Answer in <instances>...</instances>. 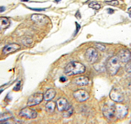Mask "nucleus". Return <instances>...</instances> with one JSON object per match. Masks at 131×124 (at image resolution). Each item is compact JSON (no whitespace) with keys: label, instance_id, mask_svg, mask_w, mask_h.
I'll return each mask as SVG.
<instances>
[{"label":"nucleus","instance_id":"nucleus-14","mask_svg":"<svg viewBox=\"0 0 131 124\" xmlns=\"http://www.w3.org/2000/svg\"><path fill=\"white\" fill-rule=\"evenodd\" d=\"M74 83L77 85L84 86L88 85L89 82V78L85 76H80L74 79Z\"/></svg>","mask_w":131,"mask_h":124},{"label":"nucleus","instance_id":"nucleus-33","mask_svg":"<svg viewBox=\"0 0 131 124\" xmlns=\"http://www.w3.org/2000/svg\"><path fill=\"white\" fill-rule=\"evenodd\" d=\"M22 2H28L29 0H21Z\"/></svg>","mask_w":131,"mask_h":124},{"label":"nucleus","instance_id":"nucleus-16","mask_svg":"<svg viewBox=\"0 0 131 124\" xmlns=\"http://www.w3.org/2000/svg\"><path fill=\"white\" fill-rule=\"evenodd\" d=\"M10 22L8 18L6 17H0V29H5L10 25Z\"/></svg>","mask_w":131,"mask_h":124},{"label":"nucleus","instance_id":"nucleus-12","mask_svg":"<svg viewBox=\"0 0 131 124\" xmlns=\"http://www.w3.org/2000/svg\"><path fill=\"white\" fill-rule=\"evenodd\" d=\"M117 56L120 62H127L131 59V53L128 50H122L119 52Z\"/></svg>","mask_w":131,"mask_h":124},{"label":"nucleus","instance_id":"nucleus-22","mask_svg":"<svg viewBox=\"0 0 131 124\" xmlns=\"http://www.w3.org/2000/svg\"><path fill=\"white\" fill-rule=\"evenodd\" d=\"M23 43L25 46H29V45H31L33 43V41L31 38H26L25 39L23 40Z\"/></svg>","mask_w":131,"mask_h":124},{"label":"nucleus","instance_id":"nucleus-28","mask_svg":"<svg viewBox=\"0 0 131 124\" xmlns=\"http://www.w3.org/2000/svg\"><path fill=\"white\" fill-rule=\"evenodd\" d=\"M75 17L78 19H79V18H81V14H80V12H79V11L77 12V13L75 14Z\"/></svg>","mask_w":131,"mask_h":124},{"label":"nucleus","instance_id":"nucleus-4","mask_svg":"<svg viewBox=\"0 0 131 124\" xmlns=\"http://www.w3.org/2000/svg\"><path fill=\"white\" fill-rule=\"evenodd\" d=\"M86 60L90 63H95L98 59V53L96 50L92 47L87 49L85 53Z\"/></svg>","mask_w":131,"mask_h":124},{"label":"nucleus","instance_id":"nucleus-18","mask_svg":"<svg viewBox=\"0 0 131 124\" xmlns=\"http://www.w3.org/2000/svg\"><path fill=\"white\" fill-rule=\"evenodd\" d=\"M63 112H64L63 113V117L65 118H69L72 115L73 112V109L72 107L71 106L70 108L66 110Z\"/></svg>","mask_w":131,"mask_h":124},{"label":"nucleus","instance_id":"nucleus-27","mask_svg":"<svg viewBox=\"0 0 131 124\" xmlns=\"http://www.w3.org/2000/svg\"><path fill=\"white\" fill-rule=\"evenodd\" d=\"M75 23H76V27H77V31L75 32V34H77L79 32V30L80 29V25L78 23V22H75Z\"/></svg>","mask_w":131,"mask_h":124},{"label":"nucleus","instance_id":"nucleus-1","mask_svg":"<svg viewBox=\"0 0 131 124\" xmlns=\"http://www.w3.org/2000/svg\"><path fill=\"white\" fill-rule=\"evenodd\" d=\"M85 70V66L83 64L78 61H72L66 66L64 72L68 76H72L82 74Z\"/></svg>","mask_w":131,"mask_h":124},{"label":"nucleus","instance_id":"nucleus-25","mask_svg":"<svg viewBox=\"0 0 131 124\" xmlns=\"http://www.w3.org/2000/svg\"><path fill=\"white\" fill-rule=\"evenodd\" d=\"M21 81H19L17 84L15 85V87H14L13 88V90L14 91H19L20 90V88H21Z\"/></svg>","mask_w":131,"mask_h":124},{"label":"nucleus","instance_id":"nucleus-15","mask_svg":"<svg viewBox=\"0 0 131 124\" xmlns=\"http://www.w3.org/2000/svg\"><path fill=\"white\" fill-rule=\"evenodd\" d=\"M56 91L53 89H49L43 94V98L46 101H50L55 97Z\"/></svg>","mask_w":131,"mask_h":124},{"label":"nucleus","instance_id":"nucleus-24","mask_svg":"<svg viewBox=\"0 0 131 124\" xmlns=\"http://www.w3.org/2000/svg\"><path fill=\"white\" fill-rule=\"evenodd\" d=\"M95 46L96 47L99 49L100 51H104L105 49V45L102 44H100V43H96L95 44Z\"/></svg>","mask_w":131,"mask_h":124},{"label":"nucleus","instance_id":"nucleus-13","mask_svg":"<svg viewBox=\"0 0 131 124\" xmlns=\"http://www.w3.org/2000/svg\"><path fill=\"white\" fill-rule=\"evenodd\" d=\"M20 48V46L18 44H10L4 47L3 52L5 55H7L17 51Z\"/></svg>","mask_w":131,"mask_h":124},{"label":"nucleus","instance_id":"nucleus-10","mask_svg":"<svg viewBox=\"0 0 131 124\" xmlns=\"http://www.w3.org/2000/svg\"><path fill=\"white\" fill-rule=\"evenodd\" d=\"M31 20L35 23L41 25L46 24L49 21V19L47 16L38 13L33 14L31 16Z\"/></svg>","mask_w":131,"mask_h":124},{"label":"nucleus","instance_id":"nucleus-5","mask_svg":"<svg viewBox=\"0 0 131 124\" xmlns=\"http://www.w3.org/2000/svg\"><path fill=\"white\" fill-rule=\"evenodd\" d=\"M43 94L41 93H35L28 98L27 104L28 106H33L39 104L43 99Z\"/></svg>","mask_w":131,"mask_h":124},{"label":"nucleus","instance_id":"nucleus-9","mask_svg":"<svg viewBox=\"0 0 131 124\" xmlns=\"http://www.w3.org/2000/svg\"><path fill=\"white\" fill-rule=\"evenodd\" d=\"M37 111L28 107L22 109L19 113L20 116L28 119H35L37 117Z\"/></svg>","mask_w":131,"mask_h":124},{"label":"nucleus","instance_id":"nucleus-31","mask_svg":"<svg viewBox=\"0 0 131 124\" xmlns=\"http://www.w3.org/2000/svg\"><path fill=\"white\" fill-rule=\"evenodd\" d=\"M6 10V8L4 7H0V13L4 12Z\"/></svg>","mask_w":131,"mask_h":124},{"label":"nucleus","instance_id":"nucleus-6","mask_svg":"<svg viewBox=\"0 0 131 124\" xmlns=\"http://www.w3.org/2000/svg\"><path fill=\"white\" fill-rule=\"evenodd\" d=\"M73 96L77 101L81 102L88 99L90 97V94L88 91L80 89L74 91Z\"/></svg>","mask_w":131,"mask_h":124},{"label":"nucleus","instance_id":"nucleus-30","mask_svg":"<svg viewBox=\"0 0 131 124\" xmlns=\"http://www.w3.org/2000/svg\"><path fill=\"white\" fill-rule=\"evenodd\" d=\"M127 12H128V13L130 17L131 18V7H130L129 8H128V9L127 10Z\"/></svg>","mask_w":131,"mask_h":124},{"label":"nucleus","instance_id":"nucleus-23","mask_svg":"<svg viewBox=\"0 0 131 124\" xmlns=\"http://www.w3.org/2000/svg\"><path fill=\"white\" fill-rule=\"evenodd\" d=\"M125 70L128 73H131V59H130L125 66Z\"/></svg>","mask_w":131,"mask_h":124},{"label":"nucleus","instance_id":"nucleus-34","mask_svg":"<svg viewBox=\"0 0 131 124\" xmlns=\"http://www.w3.org/2000/svg\"><path fill=\"white\" fill-rule=\"evenodd\" d=\"M55 1H56V2H59L60 1H61V0H55Z\"/></svg>","mask_w":131,"mask_h":124},{"label":"nucleus","instance_id":"nucleus-8","mask_svg":"<svg viewBox=\"0 0 131 124\" xmlns=\"http://www.w3.org/2000/svg\"><path fill=\"white\" fill-rule=\"evenodd\" d=\"M115 116L117 119H122L125 117L128 114V108L124 105L114 104Z\"/></svg>","mask_w":131,"mask_h":124},{"label":"nucleus","instance_id":"nucleus-17","mask_svg":"<svg viewBox=\"0 0 131 124\" xmlns=\"http://www.w3.org/2000/svg\"><path fill=\"white\" fill-rule=\"evenodd\" d=\"M56 103L53 102V101H49L48 102L46 105V111L49 113H52L54 112L55 109L56 107Z\"/></svg>","mask_w":131,"mask_h":124},{"label":"nucleus","instance_id":"nucleus-21","mask_svg":"<svg viewBox=\"0 0 131 124\" xmlns=\"http://www.w3.org/2000/svg\"><path fill=\"white\" fill-rule=\"evenodd\" d=\"M105 3L108 5H111L112 6H117L119 4V2L117 0H112V1H105Z\"/></svg>","mask_w":131,"mask_h":124},{"label":"nucleus","instance_id":"nucleus-20","mask_svg":"<svg viewBox=\"0 0 131 124\" xmlns=\"http://www.w3.org/2000/svg\"><path fill=\"white\" fill-rule=\"evenodd\" d=\"M88 6L90 8H91L92 9H94L95 10H98L101 8V5L99 4L98 3L96 2H91L89 4Z\"/></svg>","mask_w":131,"mask_h":124},{"label":"nucleus","instance_id":"nucleus-29","mask_svg":"<svg viewBox=\"0 0 131 124\" xmlns=\"http://www.w3.org/2000/svg\"><path fill=\"white\" fill-rule=\"evenodd\" d=\"M60 80L62 82H65L67 81V79H66L65 77H62L60 79Z\"/></svg>","mask_w":131,"mask_h":124},{"label":"nucleus","instance_id":"nucleus-3","mask_svg":"<svg viewBox=\"0 0 131 124\" xmlns=\"http://www.w3.org/2000/svg\"><path fill=\"white\" fill-rule=\"evenodd\" d=\"M103 113L105 117L111 121H115L117 119L115 116L114 104L105 105L103 108Z\"/></svg>","mask_w":131,"mask_h":124},{"label":"nucleus","instance_id":"nucleus-32","mask_svg":"<svg viewBox=\"0 0 131 124\" xmlns=\"http://www.w3.org/2000/svg\"><path fill=\"white\" fill-rule=\"evenodd\" d=\"M108 13H110V14L113 13L114 12V10L112 9H111V8H109V9H108Z\"/></svg>","mask_w":131,"mask_h":124},{"label":"nucleus","instance_id":"nucleus-11","mask_svg":"<svg viewBox=\"0 0 131 124\" xmlns=\"http://www.w3.org/2000/svg\"><path fill=\"white\" fill-rule=\"evenodd\" d=\"M56 106L58 111L60 112L65 111L70 108L72 106L69 104L68 100L64 98H60L56 102Z\"/></svg>","mask_w":131,"mask_h":124},{"label":"nucleus","instance_id":"nucleus-7","mask_svg":"<svg viewBox=\"0 0 131 124\" xmlns=\"http://www.w3.org/2000/svg\"><path fill=\"white\" fill-rule=\"evenodd\" d=\"M110 97L112 100L116 102H121L124 100L123 92L117 88H113L110 93Z\"/></svg>","mask_w":131,"mask_h":124},{"label":"nucleus","instance_id":"nucleus-2","mask_svg":"<svg viewBox=\"0 0 131 124\" xmlns=\"http://www.w3.org/2000/svg\"><path fill=\"white\" fill-rule=\"evenodd\" d=\"M120 67V61L117 56H113L108 59L106 63L105 68L108 74L114 76L117 74Z\"/></svg>","mask_w":131,"mask_h":124},{"label":"nucleus","instance_id":"nucleus-19","mask_svg":"<svg viewBox=\"0 0 131 124\" xmlns=\"http://www.w3.org/2000/svg\"><path fill=\"white\" fill-rule=\"evenodd\" d=\"M12 117V114L8 113H5L0 114V121H5Z\"/></svg>","mask_w":131,"mask_h":124},{"label":"nucleus","instance_id":"nucleus-26","mask_svg":"<svg viewBox=\"0 0 131 124\" xmlns=\"http://www.w3.org/2000/svg\"><path fill=\"white\" fill-rule=\"evenodd\" d=\"M30 9H32L33 11H39V12H41V11H45L46 8H30L29 7Z\"/></svg>","mask_w":131,"mask_h":124}]
</instances>
